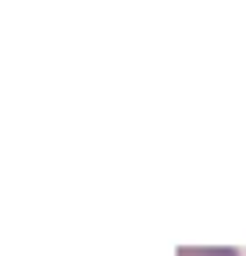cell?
I'll list each match as a JSON object with an SVG mask.
<instances>
[{"label":"cell","instance_id":"6da1fadb","mask_svg":"<svg viewBox=\"0 0 246 256\" xmlns=\"http://www.w3.org/2000/svg\"><path fill=\"white\" fill-rule=\"evenodd\" d=\"M178 256H239V252L235 249H193V246L186 249V246H182Z\"/></svg>","mask_w":246,"mask_h":256}]
</instances>
